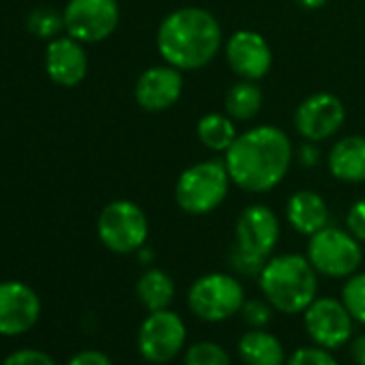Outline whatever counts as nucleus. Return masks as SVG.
I'll return each instance as SVG.
<instances>
[{
  "instance_id": "nucleus-1",
  "label": "nucleus",
  "mask_w": 365,
  "mask_h": 365,
  "mask_svg": "<svg viewBox=\"0 0 365 365\" xmlns=\"http://www.w3.org/2000/svg\"><path fill=\"white\" fill-rule=\"evenodd\" d=\"M230 180L250 194H267L275 190L292 163L290 138L273 127H252L235 140L224 159Z\"/></svg>"
},
{
  "instance_id": "nucleus-2",
  "label": "nucleus",
  "mask_w": 365,
  "mask_h": 365,
  "mask_svg": "<svg viewBox=\"0 0 365 365\" xmlns=\"http://www.w3.org/2000/svg\"><path fill=\"white\" fill-rule=\"evenodd\" d=\"M155 43L163 63L180 71H196L220 54L224 33L211 11L202 7H182L161 20Z\"/></svg>"
},
{
  "instance_id": "nucleus-3",
  "label": "nucleus",
  "mask_w": 365,
  "mask_h": 365,
  "mask_svg": "<svg viewBox=\"0 0 365 365\" xmlns=\"http://www.w3.org/2000/svg\"><path fill=\"white\" fill-rule=\"evenodd\" d=\"M258 277L264 299L282 314L305 312L316 299L318 277L307 256L282 254L269 258Z\"/></svg>"
},
{
  "instance_id": "nucleus-4",
  "label": "nucleus",
  "mask_w": 365,
  "mask_h": 365,
  "mask_svg": "<svg viewBox=\"0 0 365 365\" xmlns=\"http://www.w3.org/2000/svg\"><path fill=\"white\" fill-rule=\"evenodd\" d=\"M230 174L224 161L207 159L180 172L174 185V200L187 215L213 213L230 192Z\"/></svg>"
},
{
  "instance_id": "nucleus-5",
  "label": "nucleus",
  "mask_w": 365,
  "mask_h": 365,
  "mask_svg": "<svg viewBox=\"0 0 365 365\" xmlns=\"http://www.w3.org/2000/svg\"><path fill=\"white\" fill-rule=\"evenodd\" d=\"M99 241L114 254L140 252L148 239V220L131 200H114L106 205L97 220Z\"/></svg>"
},
{
  "instance_id": "nucleus-6",
  "label": "nucleus",
  "mask_w": 365,
  "mask_h": 365,
  "mask_svg": "<svg viewBox=\"0 0 365 365\" xmlns=\"http://www.w3.org/2000/svg\"><path fill=\"white\" fill-rule=\"evenodd\" d=\"M307 260L316 273L327 277H350L356 273L363 260L361 241L341 228L327 226L309 237Z\"/></svg>"
},
{
  "instance_id": "nucleus-7",
  "label": "nucleus",
  "mask_w": 365,
  "mask_h": 365,
  "mask_svg": "<svg viewBox=\"0 0 365 365\" xmlns=\"http://www.w3.org/2000/svg\"><path fill=\"white\" fill-rule=\"evenodd\" d=\"M187 303L194 316L207 322H222L243 309L245 290L241 282L226 273H209L198 277L190 292Z\"/></svg>"
},
{
  "instance_id": "nucleus-8",
  "label": "nucleus",
  "mask_w": 365,
  "mask_h": 365,
  "mask_svg": "<svg viewBox=\"0 0 365 365\" xmlns=\"http://www.w3.org/2000/svg\"><path fill=\"white\" fill-rule=\"evenodd\" d=\"M63 18L69 37L80 43H99L116 31L120 9L116 0H69Z\"/></svg>"
},
{
  "instance_id": "nucleus-9",
  "label": "nucleus",
  "mask_w": 365,
  "mask_h": 365,
  "mask_svg": "<svg viewBox=\"0 0 365 365\" xmlns=\"http://www.w3.org/2000/svg\"><path fill=\"white\" fill-rule=\"evenodd\" d=\"M187 339L185 322L178 314L170 309H157L146 316L138 333L140 354L150 363H170L176 354H180Z\"/></svg>"
},
{
  "instance_id": "nucleus-10",
  "label": "nucleus",
  "mask_w": 365,
  "mask_h": 365,
  "mask_svg": "<svg viewBox=\"0 0 365 365\" xmlns=\"http://www.w3.org/2000/svg\"><path fill=\"white\" fill-rule=\"evenodd\" d=\"M346 120V108L331 93H314L305 97L294 112V127L307 142H322L335 135Z\"/></svg>"
},
{
  "instance_id": "nucleus-11",
  "label": "nucleus",
  "mask_w": 365,
  "mask_h": 365,
  "mask_svg": "<svg viewBox=\"0 0 365 365\" xmlns=\"http://www.w3.org/2000/svg\"><path fill=\"white\" fill-rule=\"evenodd\" d=\"M352 316L346 309L344 301L337 299H314L312 305L303 312V322L309 337L327 348H341L352 335Z\"/></svg>"
},
{
  "instance_id": "nucleus-12",
  "label": "nucleus",
  "mask_w": 365,
  "mask_h": 365,
  "mask_svg": "<svg viewBox=\"0 0 365 365\" xmlns=\"http://www.w3.org/2000/svg\"><path fill=\"white\" fill-rule=\"evenodd\" d=\"M277 241H279V220L269 207L252 205L239 215L237 226H235L237 250L250 256L269 260Z\"/></svg>"
},
{
  "instance_id": "nucleus-13",
  "label": "nucleus",
  "mask_w": 365,
  "mask_h": 365,
  "mask_svg": "<svg viewBox=\"0 0 365 365\" xmlns=\"http://www.w3.org/2000/svg\"><path fill=\"white\" fill-rule=\"evenodd\" d=\"M226 61L239 80H262L273 67V52L256 31H237L226 41Z\"/></svg>"
},
{
  "instance_id": "nucleus-14",
  "label": "nucleus",
  "mask_w": 365,
  "mask_h": 365,
  "mask_svg": "<svg viewBox=\"0 0 365 365\" xmlns=\"http://www.w3.org/2000/svg\"><path fill=\"white\" fill-rule=\"evenodd\" d=\"M41 314L37 292L22 282L0 284V333L20 335L33 329Z\"/></svg>"
},
{
  "instance_id": "nucleus-15",
  "label": "nucleus",
  "mask_w": 365,
  "mask_h": 365,
  "mask_svg": "<svg viewBox=\"0 0 365 365\" xmlns=\"http://www.w3.org/2000/svg\"><path fill=\"white\" fill-rule=\"evenodd\" d=\"M182 73L172 65H155L142 71L135 82L133 95L142 110L146 112H165L182 95Z\"/></svg>"
},
{
  "instance_id": "nucleus-16",
  "label": "nucleus",
  "mask_w": 365,
  "mask_h": 365,
  "mask_svg": "<svg viewBox=\"0 0 365 365\" xmlns=\"http://www.w3.org/2000/svg\"><path fill=\"white\" fill-rule=\"evenodd\" d=\"M46 71L58 86H78L88 71V58L82 43L73 37H56L46 50Z\"/></svg>"
},
{
  "instance_id": "nucleus-17",
  "label": "nucleus",
  "mask_w": 365,
  "mask_h": 365,
  "mask_svg": "<svg viewBox=\"0 0 365 365\" xmlns=\"http://www.w3.org/2000/svg\"><path fill=\"white\" fill-rule=\"evenodd\" d=\"M286 217L297 232L312 237L329 226V207L320 194L301 190L288 198Z\"/></svg>"
},
{
  "instance_id": "nucleus-18",
  "label": "nucleus",
  "mask_w": 365,
  "mask_h": 365,
  "mask_svg": "<svg viewBox=\"0 0 365 365\" xmlns=\"http://www.w3.org/2000/svg\"><path fill=\"white\" fill-rule=\"evenodd\" d=\"M329 172L341 182H365V138L337 140L329 153Z\"/></svg>"
},
{
  "instance_id": "nucleus-19",
  "label": "nucleus",
  "mask_w": 365,
  "mask_h": 365,
  "mask_svg": "<svg viewBox=\"0 0 365 365\" xmlns=\"http://www.w3.org/2000/svg\"><path fill=\"white\" fill-rule=\"evenodd\" d=\"M239 356L243 365H284V346L264 329H252L239 341Z\"/></svg>"
},
{
  "instance_id": "nucleus-20",
  "label": "nucleus",
  "mask_w": 365,
  "mask_h": 365,
  "mask_svg": "<svg viewBox=\"0 0 365 365\" xmlns=\"http://www.w3.org/2000/svg\"><path fill=\"white\" fill-rule=\"evenodd\" d=\"M135 292H138V299L142 301V305L148 312H157V309H168L170 307L176 288H174V279L165 271L148 269L138 279Z\"/></svg>"
},
{
  "instance_id": "nucleus-21",
  "label": "nucleus",
  "mask_w": 365,
  "mask_h": 365,
  "mask_svg": "<svg viewBox=\"0 0 365 365\" xmlns=\"http://www.w3.org/2000/svg\"><path fill=\"white\" fill-rule=\"evenodd\" d=\"M196 133H198V140L202 142V146L213 150V153H226L235 144V140L239 138L235 120L222 112L205 114L198 120Z\"/></svg>"
},
{
  "instance_id": "nucleus-22",
  "label": "nucleus",
  "mask_w": 365,
  "mask_h": 365,
  "mask_svg": "<svg viewBox=\"0 0 365 365\" xmlns=\"http://www.w3.org/2000/svg\"><path fill=\"white\" fill-rule=\"evenodd\" d=\"M262 108V91L252 80H239L226 93V114L232 120H254Z\"/></svg>"
},
{
  "instance_id": "nucleus-23",
  "label": "nucleus",
  "mask_w": 365,
  "mask_h": 365,
  "mask_svg": "<svg viewBox=\"0 0 365 365\" xmlns=\"http://www.w3.org/2000/svg\"><path fill=\"white\" fill-rule=\"evenodd\" d=\"M341 301L350 316L365 324V273H354L341 288Z\"/></svg>"
},
{
  "instance_id": "nucleus-24",
  "label": "nucleus",
  "mask_w": 365,
  "mask_h": 365,
  "mask_svg": "<svg viewBox=\"0 0 365 365\" xmlns=\"http://www.w3.org/2000/svg\"><path fill=\"white\" fill-rule=\"evenodd\" d=\"M29 31L41 39H56L65 31V18L54 9H37L29 16Z\"/></svg>"
},
{
  "instance_id": "nucleus-25",
  "label": "nucleus",
  "mask_w": 365,
  "mask_h": 365,
  "mask_svg": "<svg viewBox=\"0 0 365 365\" xmlns=\"http://www.w3.org/2000/svg\"><path fill=\"white\" fill-rule=\"evenodd\" d=\"M185 365H230V356L215 341H198L187 348Z\"/></svg>"
},
{
  "instance_id": "nucleus-26",
  "label": "nucleus",
  "mask_w": 365,
  "mask_h": 365,
  "mask_svg": "<svg viewBox=\"0 0 365 365\" xmlns=\"http://www.w3.org/2000/svg\"><path fill=\"white\" fill-rule=\"evenodd\" d=\"M286 365H339V363L322 346H303L290 354Z\"/></svg>"
},
{
  "instance_id": "nucleus-27",
  "label": "nucleus",
  "mask_w": 365,
  "mask_h": 365,
  "mask_svg": "<svg viewBox=\"0 0 365 365\" xmlns=\"http://www.w3.org/2000/svg\"><path fill=\"white\" fill-rule=\"evenodd\" d=\"M271 303L264 299V301H258V299H252V301H245L243 303V318L245 322L252 327V329H264L271 320Z\"/></svg>"
},
{
  "instance_id": "nucleus-28",
  "label": "nucleus",
  "mask_w": 365,
  "mask_h": 365,
  "mask_svg": "<svg viewBox=\"0 0 365 365\" xmlns=\"http://www.w3.org/2000/svg\"><path fill=\"white\" fill-rule=\"evenodd\" d=\"M3 365H56V361L41 350L24 348V350H16L14 354H9Z\"/></svg>"
},
{
  "instance_id": "nucleus-29",
  "label": "nucleus",
  "mask_w": 365,
  "mask_h": 365,
  "mask_svg": "<svg viewBox=\"0 0 365 365\" xmlns=\"http://www.w3.org/2000/svg\"><path fill=\"white\" fill-rule=\"evenodd\" d=\"M346 226H348V232L359 239L361 243H365V198L356 200L348 215H346Z\"/></svg>"
},
{
  "instance_id": "nucleus-30",
  "label": "nucleus",
  "mask_w": 365,
  "mask_h": 365,
  "mask_svg": "<svg viewBox=\"0 0 365 365\" xmlns=\"http://www.w3.org/2000/svg\"><path fill=\"white\" fill-rule=\"evenodd\" d=\"M267 264V260L262 258H256V256H250L241 250L235 247L232 252V267L237 273H243V275H260L262 267Z\"/></svg>"
},
{
  "instance_id": "nucleus-31",
  "label": "nucleus",
  "mask_w": 365,
  "mask_h": 365,
  "mask_svg": "<svg viewBox=\"0 0 365 365\" xmlns=\"http://www.w3.org/2000/svg\"><path fill=\"white\" fill-rule=\"evenodd\" d=\"M67 365H112V361L108 359V354L99 350H82L76 356H71Z\"/></svg>"
},
{
  "instance_id": "nucleus-32",
  "label": "nucleus",
  "mask_w": 365,
  "mask_h": 365,
  "mask_svg": "<svg viewBox=\"0 0 365 365\" xmlns=\"http://www.w3.org/2000/svg\"><path fill=\"white\" fill-rule=\"evenodd\" d=\"M350 354L356 365H365V335H359L350 344Z\"/></svg>"
},
{
  "instance_id": "nucleus-33",
  "label": "nucleus",
  "mask_w": 365,
  "mask_h": 365,
  "mask_svg": "<svg viewBox=\"0 0 365 365\" xmlns=\"http://www.w3.org/2000/svg\"><path fill=\"white\" fill-rule=\"evenodd\" d=\"M312 144H316V142H307V144L301 148V155H303V157H301V161H303V163H307V165L318 161V150H316Z\"/></svg>"
},
{
  "instance_id": "nucleus-34",
  "label": "nucleus",
  "mask_w": 365,
  "mask_h": 365,
  "mask_svg": "<svg viewBox=\"0 0 365 365\" xmlns=\"http://www.w3.org/2000/svg\"><path fill=\"white\" fill-rule=\"evenodd\" d=\"M297 3L303 7V9H309V11H316L320 7H324L327 0H297Z\"/></svg>"
}]
</instances>
